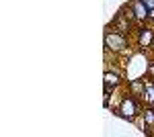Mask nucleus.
I'll list each match as a JSON object with an SVG mask.
<instances>
[{"label": "nucleus", "instance_id": "obj_1", "mask_svg": "<svg viewBox=\"0 0 154 137\" xmlns=\"http://www.w3.org/2000/svg\"><path fill=\"white\" fill-rule=\"evenodd\" d=\"M140 103H142V98H138V96H134V94H125V96L119 100V106L113 113H115V117H119V119H123V121H128V123H134V119L142 113V104Z\"/></svg>", "mask_w": 154, "mask_h": 137}, {"label": "nucleus", "instance_id": "obj_2", "mask_svg": "<svg viewBox=\"0 0 154 137\" xmlns=\"http://www.w3.org/2000/svg\"><path fill=\"white\" fill-rule=\"evenodd\" d=\"M103 47H105V53H130L128 51V41H125V35L119 33V31H107L103 37Z\"/></svg>", "mask_w": 154, "mask_h": 137}, {"label": "nucleus", "instance_id": "obj_3", "mask_svg": "<svg viewBox=\"0 0 154 137\" xmlns=\"http://www.w3.org/2000/svg\"><path fill=\"white\" fill-rule=\"evenodd\" d=\"M136 45L138 49H152L154 45V27H148V25H142L136 29Z\"/></svg>", "mask_w": 154, "mask_h": 137}, {"label": "nucleus", "instance_id": "obj_4", "mask_svg": "<svg viewBox=\"0 0 154 137\" xmlns=\"http://www.w3.org/2000/svg\"><path fill=\"white\" fill-rule=\"evenodd\" d=\"M128 10L131 12V16L136 19V23L138 25H144L148 23V8H146V4H144L142 0H131L130 6H128Z\"/></svg>", "mask_w": 154, "mask_h": 137}, {"label": "nucleus", "instance_id": "obj_5", "mask_svg": "<svg viewBox=\"0 0 154 137\" xmlns=\"http://www.w3.org/2000/svg\"><path fill=\"white\" fill-rule=\"evenodd\" d=\"M125 10H119L117 14H115V19L111 21V27L115 29V31H119V33L128 35L131 31V21L128 19V14H123Z\"/></svg>", "mask_w": 154, "mask_h": 137}, {"label": "nucleus", "instance_id": "obj_6", "mask_svg": "<svg viewBox=\"0 0 154 137\" xmlns=\"http://www.w3.org/2000/svg\"><path fill=\"white\" fill-rule=\"evenodd\" d=\"M103 84H107V86H111V88H115L117 90L119 86L123 84V76H121V72L115 68H107L105 74H103Z\"/></svg>", "mask_w": 154, "mask_h": 137}, {"label": "nucleus", "instance_id": "obj_7", "mask_svg": "<svg viewBox=\"0 0 154 137\" xmlns=\"http://www.w3.org/2000/svg\"><path fill=\"white\" fill-rule=\"evenodd\" d=\"M144 86H146V76L144 78H131V80H128V90H130V94L138 96V98H142Z\"/></svg>", "mask_w": 154, "mask_h": 137}, {"label": "nucleus", "instance_id": "obj_8", "mask_svg": "<svg viewBox=\"0 0 154 137\" xmlns=\"http://www.w3.org/2000/svg\"><path fill=\"white\" fill-rule=\"evenodd\" d=\"M142 103L144 104H154V78H148V76H146V86H144Z\"/></svg>", "mask_w": 154, "mask_h": 137}, {"label": "nucleus", "instance_id": "obj_9", "mask_svg": "<svg viewBox=\"0 0 154 137\" xmlns=\"http://www.w3.org/2000/svg\"><path fill=\"white\" fill-rule=\"evenodd\" d=\"M142 117H144V123L148 129H154V106L152 104H146L142 109Z\"/></svg>", "mask_w": 154, "mask_h": 137}, {"label": "nucleus", "instance_id": "obj_10", "mask_svg": "<svg viewBox=\"0 0 154 137\" xmlns=\"http://www.w3.org/2000/svg\"><path fill=\"white\" fill-rule=\"evenodd\" d=\"M146 76H148V78H154V59L150 61V64H148V70H146Z\"/></svg>", "mask_w": 154, "mask_h": 137}, {"label": "nucleus", "instance_id": "obj_11", "mask_svg": "<svg viewBox=\"0 0 154 137\" xmlns=\"http://www.w3.org/2000/svg\"><path fill=\"white\" fill-rule=\"evenodd\" d=\"M144 4H146V8H148V10H152L154 8V0H142Z\"/></svg>", "mask_w": 154, "mask_h": 137}, {"label": "nucleus", "instance_id": "obj_12", "mask_svg": "<svg viewBox=\"0 0 154 137\" xmlns=\"http://www.w3.org/2000/svg\"><path fill=\"white\" fill-rule=\"evenodd\" d=\"M148 23H152V25H154V8L148 12Z\"/></svg>", "mask_w": 154, "mask_h": 137}, {"label": "nucleus", "instance_id": "obj_13", "mask_svg": "<svg viewBox=\"0 0 154 137\" xmlns=\"http://www.w3.org/2000/svg\"><path fill=\"white\" fill-rule=\"evenodd\" d=\"M152 49H154V45H152Z\"/></svg>", "mask_w": 154, "mask_h": 137}, {"label": "nucleus", "instance_id": "obj_14", "mask_svg": "<svg viewBox=\"0 0 154 137\" xmlns=\"http://www.w3.org/2000/svg\"><path fill=\"white\" fill-rule=\"evenodd\" d=\"M152 106H154V104H152Z\"/></svg>", "mask_w": 154, "mask_h": 137}]
</instances>
